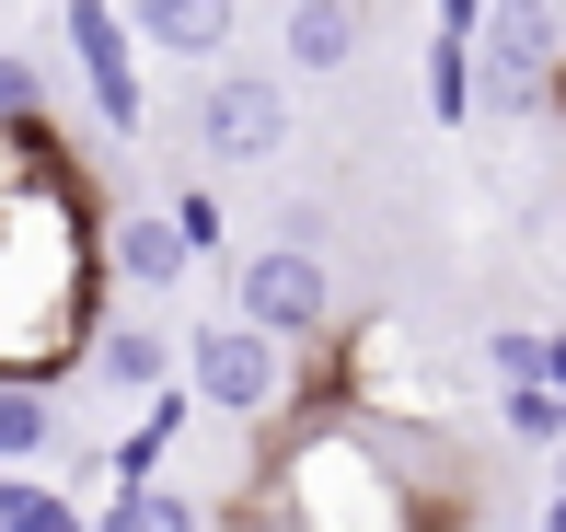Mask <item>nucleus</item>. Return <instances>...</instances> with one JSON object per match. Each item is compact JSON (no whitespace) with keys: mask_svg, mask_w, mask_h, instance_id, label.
I'll list each match as a JSON object with an SVG mask.
<instances>
[{"mask_svg":"<svg viewBox=\"0 0 566 532\" xmlns=\"http://www.w3.org/2000/svg\"><path fill=\"white\" fill-rule=\"evenodd\" d=\"M0 532H93L82 487H35V474H12L0 487Z\"/></svg>","mask_w":566,"mask_h":532,"instance_id":"16","label":"nucleus"},{"mask_svg":"<svg viewBox=\"0 0 566 532\" xmlns=\"http://www.w3.org/2000/svg\"><path fill=\"white\" fill-rule=\"evenodd\" d=\"M428 116H440V128H474V116H485V70H474V46L440 35V23H428Z\"/></svg>","mask_w":566,"mask_h":532,"instance_id":"14","label":"nucleus"},{"mask_svg":"<svg viewBox=\"0 0 566 532\" xmlns=\"http://www.w3.org/2000/svg\"><path fill=\"white\" fill-rule=\"evenodd\" d=\"M35 451H59V394L46 383H0V474H23Z\"/></svg>","mask_w":566,"mask_h":532,"instance_id":"15","label":"nucleus"},{"mask_svg":"<svg viewBox=\"0 0 566 532\" xmlns=\"http://www.w3.org/2000/svg\"><path fill=\"white\" fill-rule=\"evenodd\" d=\"M532 532H566V498H544V521H532Z\"/></svg>","mask_w":566,"mask_h":532,"instance_id":"23","label":"nucleus"},{"mask_svg":"<svg viewBox=\"0 0 566 532\" xmlns=\"http://www.w3.org/2000/svg\"><path fill=\"white\" fill-rule=\"evenodd\" d=\"M497 428H509L521 451H544V463H555V451H566V394H544V383H509V394H497Z\"/></svg>","mask_w":566,"mask_h":532,"instance_id":"17","label":"nucleus"},{"mask_svg":"<svg viewBox=\"0 0 566 532\" xmlns=\"http://www.w3.org/2000/svg\"><path fill=\"white\" fill-rule=\"evenodd\" d=\"M428 12H440V35H462V46H474V35H485V12H497V0H428Z\"/></svg>","mask_w":566,"mask_h":532,"instance_id":"21","label":"nucleus"},{"mask_svg":"<svg viewBox=\"0 0 566 532\" xmlns=\"http://www.w3.org/2000/svg\"><path fill=\"white\" fill-rule=\"evenodd\" d=\"M105 278H116L127 301H163V290L197 278V243L174 232V209H116L105 220Z\"/></svg>","mask_w":566,"mask_h":532,"instance_id":"8","label":"nucleus"},{"mask_svg":"<svg viewBox=\"0 0 566 532\" xmlns=\"http://www.w3.org/2000/svg\"><path fill=\"white\" fill-rule=\"evenodd\" d=\"M0 487H12V474H0Z\"/></svg>","mask_w":566,"mask_h":532,"instance_id":"24","label":"nucleus"},{"mask_svg":"<svg viewBox=\"0 0 566 532\" xmlns=\"http://www.w3.org/2000/svg\"><path fill=\"white\" fill-rule=\"evenodd\" d=\"M0 116H46V70L23 46H0Z\"/></svg>","mask_w":566,"mask_h":532,"instance_id":"20","label":"nucleus"},{"mask_svg":"<svg viewBox=\"0 0 566 532\" xmlns=\"http://www.w3.org/2000/svg\"><path fill=\"white\" fill-rule=\"evenodd\" d=\"M277 46H290L301 82H336V70H358V46H370V12L358 0H277Z\"/></svg>","mask_w":566,"mask_h":532,"instance_id":"10","label":"nucleus"},{"mask_svg":"<svg viewBox=\"0 0 566 532\" xmlns=\"http://www.w3.org/2000/svg\"><path fill=\"white\" fill-rule=\"evenodd\" d=\"M93 186V163L70 150L46 116H0V209H23V197H70Z\"/></svg>","mask_w":566,"mask_h":532,"instance_id":"11","label":"nucleus"},{"mask_svg":"<svg viewBox=\"0 0 566 532\" xmlns=\"http://www.w3.org/2000/svg\"><path fill=\"white\" fill-rule=\"evenodd\" d=\"M174 359H186V347H174L150 313H116L105 336H93V359H82V371H93V394H116V405H163L174 383H186Z\"/></svg>","mask_w":566,"mask_h":532,"instance_id":"9","label":"nucleus"},{"mask_svg":"<svg viewBox=\"0 0 566 532\" xmlns=\"http://www.w3.org/2000/svg\"><path fill=\"white\" fill-rule=\"evenodd\" d=\"M474 70H485V105L497 116H544L555 82H566V12L555 0H497L474 35Z\"/></svg>","mask_w":566,"mask_h":532,"instance_id":"5","label":"nucleus"},{"mask_svg":"<svg viewBox=\"0 0 566 532\" xmlns=\"http://www.w3.org/2000/svg\"><path fill=\"white\" fill-rule=\"evenodd\" d=\"M290 128H301V105L266 82V70H220V82L197 93V150H209V163H231V174L277 163V150H290Z\"/></svg>","mask_w":566,"mask_h":532,"instance_id":"7","label":"nucleus"},{"mask_svg":"<svg viewBox=\"0 0 566 532\" xmlns=\"http://www.w3.org/2000/svg\"><path fill=\"white\" fill-rule=\"evenodd\" d=\"M105 186L70 197H23L0 209V383H46L93 359V336L116 324V278H105Z\"/></svg>","mask_w":566,"mask_h":532,"instance_id":"2","label":"nucleus"},{"mask_svg":"<svg viewBox=\"0 0 566 532\" xmlns=\"http://www.w3.org/2000/svg\"><path fill=\"white\" fill-rule=\"evenodd\" d=\"M93 532H220V510H209V498H186V487L163 474V487L105 498V521H93Z\"/></svg>","mask_w":566,"mask_h":532,"instance_id":"13","label":"nucleus"},{"mask_svg":"<svg viewBox=\"0 0 566 532\" xmlns=\"http://www.w3.org/2000/svg\"><path fill=\"white\" fill-rule=\"evenodd\" d=\"M474 359H485V383H544V324H485V347H474Z\"/></svg>","mask_w":566,"mask_h":532,"instance_id":"18","label":"nucleus"},{"mask_svg":"<svg viewBox=\"0 0 566 532\" xmlns=\"http://www.w3.org/2000/svg\"><path fill=\"white\" fill-rule=\"evenodd\" d=\"M451 451L347 405H301L277 451L220 498V532H451Z\"/></svg>","mask_w":566,"mask_h":532,"instance_id":"1","label":"nucleus"},{"mask_svg":"<svg viewBox=\"0 0 566 532\" xmlns=\"http://www.w3.org/2000/svg\"><path fill=\"white\" fill-rule=\"evenodd\" d=\"M186 394H197V417H231V428H290L301 417V359L277 336H254V324H231L209 313L186 336Z\"/></svg>","mask_w":566,"mask_h":532,"instance_id":"3","label":"nucleus"},{"mask_svg":"<svg viewBox=\"0 0 566 532\" xmlns=\"http://www.w3.org/2000/svg\"><path fill=\"white\" fill-rule=\"evenodd\" d=\"M59 23H70V59H82L93 128H105V139H139V128H150V82H139V35H127V0H59Z\"/></svg>","mask_w":566,"mask_h":532,"instance_id":"6","label":"nucleus"},{"mask_svg":"<svg viewBox=\"0 0 566 532\" xmlns=\"http://www.w3.org/2000/svg\"><path fill=\"white\" fill-rule=\"evenodd\" d=\"M127 35L139 59H220L243 35V0H127Z\"/></svg>","mask_w":566,"mask_h":532,"instance_id":"12","label":"nucleus"},{"mask_svg":"<svg viewBox=\"0 0 566 532\" xmlns=\"http://www.w3.org/2000/svg\"><path fill=\"white\" fill-rule=\"evenodd\" d=\"M544 498H566V451H555V463H544Z\"/></svg>","mask_w":566,"mask_h":532,"instance_id":"22","label":"nucleus"},{"mask_svg":"<svg viewBox=\"0 0 566 532\" xmlns=\"http://www.w3.org/2000/svg\"><path fill=\"white\" fill-rule=\"evenodd\" d=\"M231 324L277 336L290 359L336 347V324H347V301H336V267H324L313 243H243V255H231Z\"/></svg>","mask_w":566,"mask_h":532,"instance_id":"4","label":"nucleus"},{"mask_svg":"<svg viewBox=\"0 0 566 532\" xmlns=\"http://www.w3.org/2000/svg\"><path fill=\"white\" fill-rule=\"evenodd\" d=\"M163 209H174V232H186V243H197V267H209V255H220V243H231V209H220V197H209V186H174V197H163Z\"/></svg>","mask_w":566,"mask_h":532,"instance_id":"19","label":"nucleus"}]
</instances>
